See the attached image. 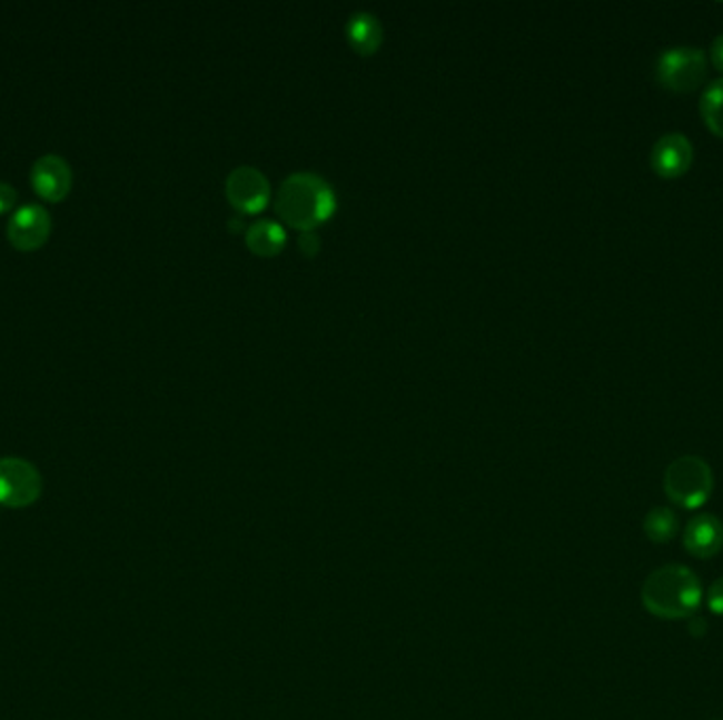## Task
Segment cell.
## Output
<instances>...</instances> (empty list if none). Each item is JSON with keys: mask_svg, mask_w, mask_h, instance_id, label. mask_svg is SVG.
I'll use <instances>...</instances> for the list:
<instances>
[{"mask_svg": "<svg viewBox=\"0 0 723 720\" xmlns=\"http://www.w3.org/2000/svg\"><path fill=\"white\" fill-rule=\"evenodd\" d=\"M246 239L256 254H276L277 250L284 246L286 233L277 222L269 218H263L248 227Z\"/></svg>", "mask_w": 723, "mask_h": 720, "instance_id": "12", "label": "cell"}, {"mask_svg": "<svg viewBox=\"0 0 723 720\" xmlns=\"http://www.w3.org/2000/svg\"><path fill=\"white\" fill-rule=\"evenodd\" d=\"M711 720H723V719H711Z\"/></svg>", "mask_w": 723, "mask_h": 720, "instance_id": "19", "label": "cell"}, {"mask_svg": "<svg viewBox=\"0 0 723 720\" xmlns=\"http://www.w3.org/2000/svg\"><path fill=\"white\" fill-rule=\"evenodd\" d=\"M683 548L699 560L717 556L723 548L722 520L713 513L694 516L683 532Z\"/></svg>", "mask_w": 723, "mask_h": 720, "instance_id": "10", "label": "cell"}, {"mask_svg": "<svg viewBox=\"0 0 723 720\" xmlns=\"http://www.w3.org/2000/svg\"><path fill=\"white\" fill-rule=\"evenodd\" d=\"M701 114L704 126L723 138V77L702 91Z\"/></svg>", "mask_w": 723, "mask_h": 720, "instance_id": "14", "label": "cell"}, {"mask_svg": "<svg viewBox=\"0 0 723 720\" xmlns=\"http://www.w3.org/2000/svg\"><path fill=\"white\" fill-rule=\"evenodd\" d=\"M347 37L351 44L358 47L360 51H373L382 41V23L373 13L360 11L349 18Z\"/></svg>", "mask_w": 723, "mask_h": 720, "instance_id": "13", "label": "cell"}, {"mask_svg": "<svg viewBox=\"0 0 723 720\" xmlns=\"http://www.w3.org/2000/svg\"><path fill=\"white\" fill-rule=\"evenodd\" d=\"M656 81L675 93H690L706 77V53L701 47L677 44L664 49L656 60Z\"/></svg>", "mask_w": 723, "mask_h": 720, "instance_id": "4", "label": "cell"}, {"mask_svg": "<svg viewBox=\"0 0 723 720\" xmlns=\"http://www.w3.org/2000/svg\"><path fill=\"white\" fill-rule=\"evenodd\" d=\"M337 206L333 187L311 171L290 173L277 189L276 208L284 220L307 231L328 218Z\"/></svg>", "mask_w": 723, "mask_h": 720, "instance_id": "2", "label": "cell"}, {"mask_svg": "<svg viewBox=\"0 0 723 720\" xmlns=\"http://www.w3.org/2000/svg\"><path fill=\"white\" fill-rule=\"evenodd\" d=\"M30 182L41 199L49 203H60L72 189V170L62 157L43 154L30 170Z\"/></svg>", "mask_w": 723, "mask_h": 720, "instance_id": "7", "label": "cell"}, {"mask_svg": "<svg viewBox=\"0 0 723 720\" xmlns=\"http://www.w3.org/2000/svg\"><path fill=\"white\" fill-rule=\"evenodd\" d=\"M271 194L265 173L250 166L235 168L227 176V197L237 210L256 212L260 210Z\"/></svg>", "mask_w": 723, "mask_h": 720, "instance_id": "9", "label": "cell"}, {"mask_svg": "<svg viewBox=\"0 0 723 720\" xmlns=\"http://www.w3.org/2000/svg\"><path fill=\"white\" fill-rule=\"evenodd\" d=\"M713 469L694 454H683L664 471V492L681 509H699L713 494Z\"/></svg>", "mask_w": 723, "mask_h": 720, "instance_id": "3", "label": "cell"}, {"mask_svg": "<svg viewBox=\"0 0 723 720\" xmlns=\"http://www.w3.org/2000/svg\"><path fill=\"white\" fill-rule=\"evenodd\" d=\"M298 243L303 246V250H305L307 254H314V252L318 250V234L314 233L311 229H307V231H303V233H300Z\"/></svg>", "mask_w": 723, "mask_h": 720, "instance_id": "17", "label": "cell"}, {"mask_svg": "<svg viewBox=\"0 0 723 720\" xmlns=\"http://www.w3.org/2000/svg\"><path fill=\"white\" fill-rule=\"evenodd\" d=\"M694 161V147L681 131H668L656 140L652 149V170L660 178L673 180L680 178L692 168Z\"/></svg>", "mask_w": 723, "mask_h": 720, "instance_id": "8", "label": "cell"}, {"mask_svg": "<svg viewBox=\"0 0 723 720\" xmlns=\"http://www.w3.org/2000/svg\"><path fill=\"white\" fill-rule=\"evenodd\" d=\"M51 234V216L39 203H26L18 208L7 224L9 243L20 252L39 250Z\"/></svg>", "mask_w": 723, "mask_h": 720, "instance_id": "6", "label": "cell"}, {"mask_svg": "<svg viewBox=\"0 0 723 720\" xmlns=\"http://www.w3.org/2000/svg\"><path fill=\"white\" fill-rule=\"evenodd\" d=\"M709 611L717 617H723V577L715 579L704 596Z\"/></svg>", "mask_w": 723, "mask_h": 720, "instance_id": "15", "label": "cell"}, {"mask_svg": "<svg viewBox=\"0 0 723 720\" xmlns=\"http://www.w3.org/2000/svg\"><path fill=\"white\" fill-rule=\"evenodd\" d=\"M643 532L652 543H668L680 532V518L673 509L654 508L647 511L643 520Z\"/></svg>", "mask_w": 723, "mask_h": 720, "instance_id": "11", "label": "cell"}, {"mask_svg": "<svg viewBox=\"0 0 723 720\" xmlns=\"http://www.w3.org/2000/svg\"><path fill=\"white\" fill-rule=\"evenodd\" d=\"M702 600L704 592L699 574L683 564L660 567L641 588L645 611L664 621L690 619L701 609Z\"/></svg>", "mask_w": 723, "mask_h": 720, "instance_id": "1", "label": "cell"}, {"mask_svg": "<svg viewBox=\"0 0 723 720\" xmlns=\"http://www.w3.org/2000/svg\"><path fill=\"white\" fill-rule=\"evenodd\" d=\"M43 492V478L30 461L18 457L0 459V506L22 509L37 503Z\"/></svg>", "mask_w": 723, "mask_h": 720, "instance_id": "5", "label": "cell"}, {"mask_svg": "<svg viewBox=\"0 0 723 720\" xmlns=\"http://www.w3.org/2000/svg\"><path fill=\"white\" fill-rule=\"evenodd\" d=\"M711 64L723 72V34L715 37V41L711 44Z\"/></svg>", "mask_w": 723, "mask_h": 720, "instance_id": "18", "label": "cell"}, {"mask_svg": "<svg viewBox=\"0 0 723 720\" xmlns=\"http://www.w3.org/2000/svg\"><path fill=\"white\" fill-rule=\"evenodd\" d=\"M18 191L11 187V184H7V182H2L0 180V216L2 213L11 212L13 208H16V203H18Z\"/></svg>", "mask_w": 723, "mask_h": 720, "instance_id": "16", "label": "cell"}]
</instances>
